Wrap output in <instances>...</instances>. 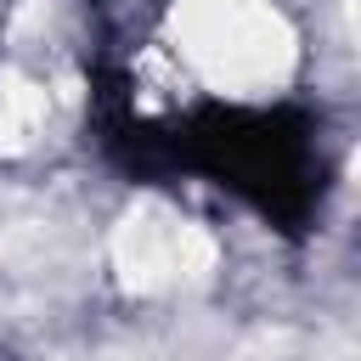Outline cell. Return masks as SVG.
I'll return each instance as SVG.
<instances>
[{
	"label": "cell",
	"mask_w": 361,
	"mask_h": 361,
	"mask_svg": "<svg viewBox=\"0 0 361 361\" xmlns=\"http://www.w3.org/2000/svg\"><path fill=\"white\" fill-rule=\"evenodd\" d=\"M186 51L214 85L259 90L288 73V28L259 0H192L186 6Z\"/></svg>",
	"instance_id": "1"
},
{
	"label": "cell",
	"mask_w": 361,
	"mask_h": 361,
	"mask_svg": "<svg viewBox=\"0 0 361 361\" xmlns=\"http://www.w3.org/2000/svg\"><path fill=\"white\" fill-rule=\"evenodd\" d=\"M113 259H118V271H124L130 288H169V282L203 276L209 259H214V243L197 226H186L180 214H169L164 203H141L118 226Z\"/></svg>",
	"instance_id": "2"
}]
</instances>
